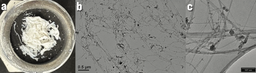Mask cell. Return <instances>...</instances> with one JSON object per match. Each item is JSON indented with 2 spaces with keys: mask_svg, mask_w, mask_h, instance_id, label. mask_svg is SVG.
<instances>
[{
  "mask_svg": "<svg viewBox=\"0 0 256 73\" xmlns=\"http://www.w3.org/2000/svg\"><path fill=\"white\" fill-rule=\"evenodd\" d=\"M10 36L12 48L18 57L36 65L46 64L55 56L64 39L57 17L41 9H30L19 15L12 25Z\"/></svg>",
  "mask_w": 256,
  "mask_h": 73,
  "instance_id": "6da1fadb",
  "label": "cell"
}]
</instances>
